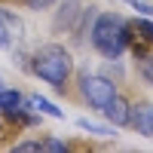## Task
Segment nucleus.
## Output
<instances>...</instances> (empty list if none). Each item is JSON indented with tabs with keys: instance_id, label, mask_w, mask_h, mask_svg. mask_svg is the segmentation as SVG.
Here are the masks:
<instances>
[{
	"instance_id": "nucleus-1",
	"label": "nucleus",
	"mask_w": 153,
	"mask_h": 153,
	"mask_svg": "<svg viewBox=\"0 0 153 153\" xmlns=\"http://www.w3.org/2000/svg\"><path fill=\"white\" fill-rule=\"evenodd\" d=\"M132 22L120 16V12H98L92 28H89V43H92V49L107 58V61H120L126 55V49H129L132 43Z\"/></svg>"
},
{
	"instance_id": "nucleus-2",
	"label": "nucleus",
	"mask_w": 153,
	"mask_h": 153,
	"mask_svg": "<svg viewBox=\"0 0 153 153\" xmlns=\"http://www.w3.org/2000/svg\"><path fill=\"white\" fill-rule=\"evenodd\" d=\"M31 71L34 76H40L43 83H49L55 92H65V86L74 76V55L68 46L61 43H43L34 49L31 55Z\"/></svg>"
},
{
	"instance_id": "nucleus-3",
	"label": "nucleus",
	"mask_w": 153,
	"mask_h": 153,
	"mask_svg": "<svg viewBox=\"0 0 153 153\" xmlns=\"http://www.w3.org/2000/svg\"><path fill=\"white\" fill-rule=\"evenodd\" d=\"M76 89H80V98L92 110H101L113 95L120 92L117 83H113L107 74H92V71H80V76H76Z\"/></svg>"
},
{
	"instance_id": "nucleus-4",
	"label": "nucleus",
	"mask_w": 153,
	"mask_h": 153,
	"mask_svg": "<svg viewBox=\"0 0 153 153\" xmlns=\"http://www.w3.org/2000/svg\"><path fill=\"white\" fill-rule=\"evenodd\" d=\"M129 126L141 138H153V101H132L129 104Z\"/></svg>"
},
{
	"instance_id": "nucleus-5",
	"label": "nucleus",
	"mask_w": 153,
	"mask_h": 153,
	"mask_svg": "<svg viewBox=\"0 0 153 153\" xmlns=\"http://www.w3.org/2000/svg\"><path fill=\"white\" fill-rule=\"evenodd\" d=\"M83 12V0H61L58 9H55V19H52V31L55 34H71L76 19Z\"/></svg>"
},
{
	"instance_id": "nucleus-6",
	"label": "nucleus",
	"mask_w": 153,
	"mask_h": 153,
	"mask_svg": "<svg viewBox=\"0 0 153 153\" xmlns=\"http://www.w3.org/2000/svg\"><path fill=\"white\" fill-rule=\"evenodd\" d=\"M98 113H101V117H104V120L113 126V129H123V126H129V101H126L120 92L113 95V98H110V101H107V104L101 107Z\"/></svg>"
},
{
	"instance_id": "nucleus-7",
	"label": "nucleus",
	"mask_w": 153,
	"mask_h": 153,
	"mask_svg": "<svg viewBox=\"0 0 153 153\" xmlns=\"http://www.w3.org/2000/svg\"><path fill=\"white\" fill-rule=\"evenodd\" d=\"M16 37H22V22L16 19V12L0 6V49H9Z\"/></svg>"
},
{
	"instance_id": "nucleus-8",
	"label": "nucleus",
	"mask_w": 153,
	"mask_h": 153,
	"mask_svg": "<svg viewBox=\"0 0 153 153\" xmlns=\"http://www.w3.org/2000/svg\"><path fill=\"white\" fill-rule=\"evenodd\" d=\"M25 104H28L31 110H37V113H46V117H52V120H65V110L55 107L52 101L43 98V95H28V98H25Z\"/></svg>"
},
{
	"instance_id": "nucleus-9",
	"label": "nucleus",
	"mask_w": 153,
	"mask_h": 153,
	"mask_svg": "<svg viewBox=\"0 0 153 153\" xmlns=\"http://www.w3.org/2000/svg\"><path fill=\"white\" fill-rule=\"evenodd\" d=\"M76 126H80L83 132H89V135H98V138H113L117 132H113V126H101V123H89L86 117H80L76 120Z\"/></svg>"
},
{
	"instance_id": "nucleus-10",
	"label": "nucleus",
	"mask_w": 153,
	"mask_h": 153,
	"mask_svg": "<svg viewBox=\"0 0 153 153\" xmlns=\"http://www.w3.org/2000/svg\"><path fill=\"white\" fill-rule=\"evenodd\" d=\"M132 31H138V37H141L144 43H150V46H153V19H150V16L135 19V22H132Z\"/></svg>"
},
{
	"instance_id": "nucleus-11",
	"label": "nucleus",
	"mask_w": 153,
	"mask_h": 153,
	"mask_svg": "<svg viewBox=\"0 0 153 153\" xmlns=\"http://www.w3.org/2000/svg\"><path fill=\"white\" fill-rule=\"evenodd\" d=\"M25 95L19 92V89H6V86H0V110H9V107H16L22 104Z\"/></svg>"
},
{
	"instance_id": "nucleus-12",
	"label": "nucleus",
	"mask_w": 153,
	"mask_h": 153,
	"mask_svg": "<svg viewBox=\"0 0 153 153\" xmlns=\"http://www.w3.org/2000/svg\"><path fill=\"white\" fill-rule=\"evenodd\" d=\"M138 76L153 86V52H144V55H138Z\"/></svg>"
},
{
	"instance_id": "nucleus-13",
	"label": "nucleus",
	"mask_w": 153,
	"mask_h": 153,
	"mask_svg": "<svg viewBox=\"0 0 153 153\" xmlns=\"http://www.w3.org/2000/svg\"><path fill=\"white\" fill-rule=\"evenodd\" d=\"M40 141V153L46 150V153H68L71 150V144L68 141H58V138H37Z\"/></svg>"
},
{
	"instance_id": "nucleus-14",
	"label": "nucleus",
	"mask_w": 153,
	"mask_h": 153,
	"mask_svg": "<svg viewBox=\"0 0 153 153\" xmlns=\"http://www.w3.org/2000/svg\"><path fill=\"white\" fill-rule=\"evenodd\" d=\"M126 3H129L138 16H150L153 19V3H147V0H126Z\"/></svg>"
},
{
	"instance_id": "nucleus-15",
	"label": "nucleus",
	"mask_w": 153,
	"mask_h": 153,
	"mask_svg": "<svg viewBox=\"0 0 153 153\" xmlns=\"http://www.w3.org/2000/svg\"><path fill=\"white\" fill-rule=\"evenodd\" d=\"M58 0H25V6L34 9V12H40V9H49V6H55Z\"/></svg>"
}]
</instances>
